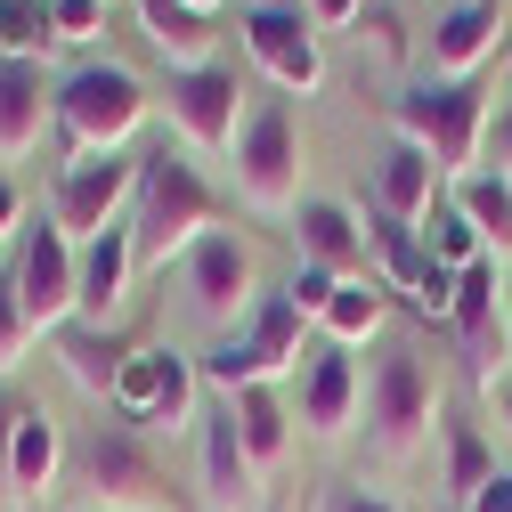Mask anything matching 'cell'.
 I'll use <instances>...</instances> for the list:
<instances>
[{"mask_svg":"<svg viewBox=\"0 0 512 512\" xmlns=\"http://www.w3.org/2000/svg\"><path fill=\"white\" fill-rule=\"evenodd\" d=\"M57 464H66V431H57L41 407H25L17 415V447H9V488L17 504H33V496H49V480H57Z\"/></svg>","mask_w":512,"mask_h":512,"instance_id":"cell-24","label":"cell"},{"mask_svg":"<svg viewBox=\"0 0 512 512\" xmlns=\"http://www.w3.org/2000/svg\"><path fill=\"white\" fill-rule=\"evenodd\" d=\"M439 187H447V171L415 147V139H391V147H382V163H374V212L382 220H407V228H423L447 196H439Z\"/></svg>","mask_w":512,"mask_h":512,"instance_id":"cell-20","label":"cell"},{"mask_svg":"<svg viewBox=\"0 0 512 512\" xmlns=\"http://www.w3.org/2000/svg\"><path fill=\"white\" fill-rule=\"evenodd\" d=\"M447 334H456V358L472 374V391H496V382L512 374V317H504L496 261H472L456 277V317H447Z\"/></svg>","mask_w":512,"mask_h":512,"instance_id":"cell-12","label":"cell"},{"mask_svg":"<svg viewBox=\"0 0 512 512\" xmlns=\"http://www.w3.org/2000/svg\"><path fill=\"white\" fill-rule=\"evenodd\" d=\"M49 41H57L49 0H0V57H25V66H41Z\"/></svg>","mask_w":512,"mask_h":512,"instance_id":"cell-30","label":"cell"},{"mask_svg":"<svg viewBox=\"0 0 512 512\" xmlns=\"http://www.w3.org/2000/svg\"><path fill=\"white\" fill-rule=\"evenodd\" d=\"M49 17H57V41H98L114 0H49Z\"/></svg>","mask_w":512,"mask_h":512,"instance_id":"cell-32","label":"cell"},{"mask_svg":"<svg viewBox=\"0 0 512 512\" xmlns=\"http://www.w3.org/2000/svg\"><path fill=\"white\" fill-rule=\"evenodd\" d=\"M366 431H374L382 456H415V447L439 431V382H431L415 342H391L374 358V374H366Z\"/></svg>","mask_w":512,"mask_h":512,"instance_id":"cell-7","label":"cell"},{"mask_svg":"<svg viewBox=\"0 0 512 512\" xmlns=\"http://www.w3.org/2000/svg\"><path fill=\"white\" fill-rule=\"evenodd\" d=\"M236 196L252 212H269V220L301 212V122H293L285 98L244 122V139H236Z\"/></svg>","mask_w":512,"mask_h":512,"instance_id":"cell-8","label":"cell"},{"mask_svg":"<svg viewBox=\"0 0 512 512\" xmlns=\"http://www.w3.org/2000/svg\"><path fill=\"white\" fill-rule=\"evenodd\" d=\"M147 82L131 66H74L66 82H57V147H66L74 163L90 155H122L139 131H147Z\"/></svg>","mask_w":512,"mask_h":512,"instance_id":"cell-3","label":"cell"},{"mask_svg":"<svg viewBox=\"0 0 512 512\" xmlns=\"http://www.w3.org/2000/svg\"><path fill=\"white\" fill-rule=\"evenodd\" d=\"M423 252H431V261H439V269H456V277H464L472 261H496V252L480 244V228H472V220H464L456 204H439V212L423 220Z\"/></svg>","mask_w":512,"mask_h":512,"instance_id":"cell-29","label":"cell"},{"mask_svg":"<svg viewBox=\"0 0 512 512\" xmlns=\"http://www.w3.org/2000/svg\"><path fill=\"white\" fill-rule=\"evenodd\" d=\"M504 317H512V277H504Z\"/></svg>","mask_w":512,"mask_h":512,"instance_id":"cell-42","label":"cell"},{"mask_svg":"<svg viewBox=\"0 0 512 512\" xmlns=\"http://www.w3.org/2000/svg\"><path fill=\"white\" fill-rule=\"evenodd\" d=\"M447 204H456V212L480 228V244H488V252H512V179H504L496 163L464 171L456 187H447Z\"/></svg>","mask_w":512,"mask_h":512,"instance_id":"cell-25","label":"cell"},{"mask_svg":"<svg viewBox=\"0 0 512 512\" xmlns=\"http://www.w3.org/2000/svg\"><path fill=\"white\" fill-rule=\"evenodd\" d=\"M25 350H33L25 301H17V285H9V277H0V374H9V366H25Z\"/></svg>","mask_w":512,"mask_h":512,"instance_id":"cell-31","label":"cell"},{"mask_svg":"<svg viewBox=\"0 0 512 512\" xmlns=\"http://www.w3.org/2000/svg\"><path fill=\"white\" fill-rule=\"evenodd\" d=\"M391 122L399 139H415L447 187H456L464 171H480V147H488V122H496V98H488V74H464V82H415L391 98Z\"/></svg>","mask_w":512,"mask_h":512,"instance_id":"cell-2","label":"cell"},{"mask_svg":"<svg viewBox=\"0 0 512 512\" xmlns=\"http://www.w3.org/2000/svg\"><path fill=\"white\" fill-rule=\"evenodd\" d=\"M439 439H447V496H456V504H472L504 464H496V447L480 439V423H464V415H447L439 423Z\"/></svg>","mask_w":512,"mask_h":512,"instance_id":"cell-28","label":"cell"},{"mask_svg":"<svg viewBox=\"0 0 512 512\" xmlns=\"http://www.w3.org/2000/svg\"><path fill=\"white\" fill-rule=\"evenodd\" d=\"M17 415H25V407H17L9 391H0V480H9V447H17Z\"/></svg>","mask_w":512,"mask_h":512,"instance_id":"cell-39","label":"cell"},{"mask_svg":"<svg viewBox=\"0 0 512 512\" xmlns=\"http://www.w3.org/2000/svg\"><path fill=\"white\" fill-rule=\"evenodd\" d=\"M131 269H139V236H131V220L98 228V236L82 244V293H74V326L106 334V326H114V309H122V293H131Z\"/></svg>","mask_w":512,"mask_h":512,"instance_id":"cell-18","label":"cell"},{"mask_svg":"<svg viewBox=\"0 0 512 512\" xmlns=\"http://www.w3.org/2000/svg\"><path fill=\"white\" fill-rule=\"evenodd\" d=\"M358 9H366V0H301V17H309V25H326V33H334V25H350Z\"/></svg>","mask_w":512,"mask_h":512,"instance_id":"cell-36","label":"cell"},{"mask_svg":"<svg viewBox=\"0 0 512 512\" xmlns=\"http://www.w3.org/2000/svg\"><path fill=\"white\" fill-rule=\"evenodd\" d=\"M358 407H366V374H358V358L334 350V342H317L309 366H301V407H293V423H301L309 439H342V431L358 423Z\"/></svg>","mask_w":512,"mask_h":512,"instance_id":"cell-17","label":"cell"},{"mask_svg":"<svg viewBox=\"0 0 512 512\" xmlns=\"http://www.w3.org/2000/svg\"><path fill=\"white\" fill-rule=\"evenodd\" d=\"M179 269H187V301H196V317L220 326V334H236L244 317L261 309V261H252V236H236V228H212Z\"/></svg>","mask_w":512,"mask_h":512,"instance_id":"cell-11","label":"cell"},{"mask_svg":"<svg viewBox=\"0 0 512 512\" xmlns=\"http://www.w3.org/2000/svg\"><path fill=\"white\" fill-rule=\"evenodd\" d=\"M9 285H17V301H25V326H33V342L49 334H66L74 326V293H82V244L57 228V220H41L25 244H17V269H9Z\"/></svg>","mask_w":512,"mask_h":512,"instance_id":"cell-10","label":"cell"},{"mask_svg":"<svg viewBox=\"0 0 512 512\" xmlns=\"http://www.w3.org/2000/svg\"><path fill=\"white\" fill-rule=\"evenodd\" d=\"M293 236H301V269H326V277H342V285L374 277V244H366V220H358L350 204H334V196H301Z\"/></svg>","mask_w":512,"mask_h":512,"instance_id":"cell-16","label":"cell"},{"mask_svg":"<svg viewBox=\"0 0 512 512\" xmlns=\"http://www.w3.org/2000/svg\"><path fill=\"white\" fill-rule=\"evenodd\" d=\"M139 25H147V41H155V57L171 74L212 66V49H220V17L187 9V0H139Z\"/></svg>","mask_w":512,"mask_h":512,"instance_id":"cell-22","label":"cell"},{"mask_svg":"<svg viewBox=\"0 0 512 512\" xmlns=\"http://www.w3.org/2000/svg\"><path fill=\"white\" fill-rule=\"evenodd\" d=\"M228 407H236L244 456L261 464V472H277V464L293 456V407H285V391H277V382H252V391H236Z\"/></svg>","mask_w":512,"mask_h":512,"instance_id":"cell-23","label":"cell"},{"mask_svg":"<svg viewBox=\"0 0 512 512\" xmlns=\"http://www.w3.org/2000/svg\"><path fill=\"white\" fill-rule=\"evenodd\" d=\"M106 407H114V423H131L139 439H187L204 423V366L187 350H171V342H147V350L122 358Z\"/></svg>","mask_w":512,"mask_h":512,"instance_id":"cell-4","label":"cell"},{"mask_svg":"<svg viewBox=\"0 0 512 512\" xmlns=\"http://www.w3.org/2000/svg\"><path fill=\"white\" fill-rule=\"evenodd\" d=\"M488 163L512 179V98H504V106H496V122H488Z\"/></svg>","mask_w":512,"mask_h":512,"instance_id":"cell-35","label":"cell"},{"mask_svg":"<svg viewBox=\"0 0 512 512\" xmlns=\"http://www.w3.org/2000/svg\"><path fill=\"white\" fill-rule=\"evenodd\" d=\"M196 366H204V382H212L220 399L252 391V382H277V374H301L309 366V317L285 293H261V309H252L236 334H220Z\"/></svg>","mask_w":512,"mask_h":512,"instance_id":"cell-5","label":"cell"},{"mask_svg":"<svg viewBox=\"0 0 512 512\" xmlns=\"http://www.w3.org/2000/svg\"><path fill=\"white\" fill-rule=\"evenodd\" d=\"M464 512H512V464H504V472H496V480H488V488H480Z\"/></svg>","mask_w":512,"mask_h":512,"instance_id":"cell-38","label":"cell"},{"mask_svg":"<svg viewBox=\"0 0 512 512\" xmlns=\"http://www.w3.org/2000/svg\"><path fill=\"white\" fill-rule=\"evenodd\" d=\"M496 41H504V9H496V0H456V9L431 25V82L488 74Z\"/></svg>","mask_w":512,"mask_h":512,"instance_id":"cell-21","label":"cell"},{"mask_svg":"<svg viewBox=\"0 0 512 512\" xmlns=\"http://www.w3.org/2000/svg\"><path fill=\"white\" fill-rule=\"evenodd\" d=\"M196 431H204V480H196V488H204V512H269V488H261L269 472L244 456V439H236V407H228V399L204 407Z\"/></svg>","mask_w":512,"mask_h":512,"instance_id":"cell-15","label":"cell"},{"mask_svg":"<svg viewBox=\"0 0 512 512\" xmlns=\"http://www.w3.org/2000/svg\"><path fill=\"white\" fill-rule=\"evenodd\" d=\"M342 293V277H326V269H293V285H285V301L309 317V326H317V317H326V301Z\"/></svg>","mask_w":512,"mask_h":512,"instance_id":"cell-33","label":"cell"},{"mask_svg":"<svg viewBox=\"0 0 512 512\" xmlns=\"http://www.w3.org/2000/svg\"><path fill=\"white\" fill-rule=\"evenodd\" d=\"M382 317H391V293H382V277H358L326 301V317H317V334H326L334 350H366L382 334Z\"/></svg>","mask_w":512,"mask_h":512,"instance_id":"cell-26","label":"cell"},{"mask_svg":"<svg viewBox=\"0 0 512 512\" xmlns=\"http://www.w3.org/2000/svg\"><path fill=\"white\" fill-rule=\"evenodd\" d=\"M41 131H57V82L25 57H0V163H25Z\"/></svg>","mask_w":512,"mask_h":512,"instance_id":"cell-19","label":"cell"},{"mask_svg":"<svg viewBox=\"0 0 512 512\" xmlns=\"http://www.w3.org/2000/svg\"><path fill=\"white\" fill-rule=\"evenodd\" d=\"M122 358H131V350H122L114 334H90V326H66V334H57V366H66V382L90 391V399H114Z\"/></svg>","mask_w":512,"mask_h":512,"instance_id":"cell-27","label":"cell"},{"mask_svg":"<svg viewBox=\"0 0 512 512\" xmlns=\"http://www.w3.org/2000/svg\"><path fill=\"white\" fill-rule=\"evenodd\" d=\"M187 9H204V17H220V0H187Z\"/></svg>","mask_w":512,"mask_h":512,"instance_id":"cell-41","label":"cell"},{"mask_svg":"<svg viewBox=\"0 0 512 512\" xmlns=\"http://www.w3.org/2000/svg\"><path fill=\"white\" fill-rule=\"evenodd\" d=\"M496 415H504V447H512V391H504V407H496Z\"/></svg>","mask_w":512,"mask_h":512,"instance_id":"cell-40","label":"cell"},{"mask_svg":"<svg viewBox=\"0 0 512 512\" xmlns=\"http://www.w3.org/2000/svg\"><path fill=\"white\" fill-rule=\"evenodd\" d=\"M220 220V196L204 187V171L179 147H147L139 155V196H131V236H139V269H171L187 261Z\"/></svg>","mask_w":512,"mask_h":512,"instance_id":"cell-1","label":"cell"},{"mask_svg":"<svg viewBox=\"0 0 512 512\" xmlns=\"http://www.w3.org/2000/svg\"><path fill=\"white\" fill-rule=\"evenodd\" d=\"M326 512H407V504H391V496H374L366 480H334V488H326Z\"/></svg>","mask_w":512,"mask_h":512,"instance_id":"cell-34","label":"cell"},{"mask_svg":"<svg viewBox=\"0 0 512 512\" xmlns=\"http://www.w3.org/2000/svg\"><path fill=\"white\" fill-rule=\"evenodd\" d=\"M171 122H179V139L187 147H204V155H236L244 139V82L228 66H196V74H171Z\"/></svg>","mask_w":512,"mask_h":512,"instance_id":"cell-14","label":"cell"},{"mask_svg":"<svg viewBox=\"0 0 512 512\" xmlns=\"http://www.w3.org/2000/svg\"><path fill=\"white\" fill-rule=\"evenodd\" d=\"M82 488L90 512H179V480L131 423H98L82 439Z\"/></svg>","mask_w":512,"mask_h":512,"instance_id":"cell-6","label":"cell"},{"mask_svg":"<svg viewBox=\"0 0 512 512\" xmlns=\"http://www.w3.org/2000/svg\"><path fill=\"white\" fill-rule=\"evenodd\" d=\"M17 228H25V196H17V179L0 171V244H9Z\"/></svg>","mask_w":512,"mask_h":512,"instance_id":"cell-37","label":"cell"},{"mask_svg":"<svg viewBox=\"0 0 512 512\" xmlns=\"http://www.w3.org/2000/svg\"><path fill=\"white\" fill-rule=\"evenodd\" d=\"M131 196H139V155H90V163H66L49 187V220L66 228L74 244H90L98 228L131 220Z\"/></svg>","mask_w":512,"mask_h":512,"instance_id":"cell-13","label":"cell"},{"mask_svg":"<svg viewBox=\"0 0 512 512\" xmlns=\"http://www.w3.org/2000/svg\"><path fill=\"white\" fill-rule=\"evenodd\" d=\"M236 33H244V57L285 98H317L326 90V41H317V25L293 9V0H252V9L236 17Z\"/></svg>","mask_w":512,"mask_h":512,"instance_id":"cell-9","label":"cell"}]
</instances>
